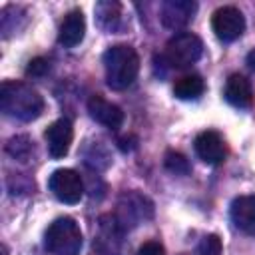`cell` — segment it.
<instances>
[{"label":"cell","instance_id":"obj_1","mask_svg":"<svg viewBox=\"0 0 255 255\" xmlns=\"http://www.w3.org/2000/svg\"><path fill=\"white\" fill-rule=\"evenodd\" d=\"M0 108L14 120L32 122L44 112V98L24 82L6 80L0 86Z\"/></svg>","mask_w":255,"mask_h":255},{"label":"cell","instance_id":"obj_2","mask_svg":"<svg viewBox=\"0 0 255 255\" xmlns=\"http://www.w3.org/2000/svg\"><path fill=\"white\" fill-rule=\"evenodd\" d=\"M106 82L112 90H126L133 84L139 72V56L128 44L110 46L104 52Z\"/></svg>","mask_w":255,"mask_h":255},{"label":"cell","instance_id":"obj_3","mask_svg":"<svg viewBox=\"0 0 255 255\" xmlns=\"http://www.w3.org/2000/svg\"><path fill=\"white\" fill-rule=\"evenodd\" d=\"M82 243V229L72 217L54 219L44 233V247L52 255H80Z\"/></svg>","mask_w":255,"mask_h":255},{"label":"cell","instance_id":"obj_4","mask_svg":"<svg viewBox=\"0 0 255 255\" xmlns=\"http://www.w3.org/2000/svg\"><path fill=\"white\" fill-rule=\"evenodd\" d=\"M203 54V42L191 32H179L165 44V60L171 68H187Z\"/></svg>","mask_w":255,"mask_h":255},{"label":"cell","instance_id":"obj_5","mask_svg":"<svg viewBox=\"0 0 255 255\" xmlns=\"http://www.w3.org/2000/svg\"><path fill=\"white\" fill-rule=\"evenodd\" d=\"M153 215V203L137 193V191H126L118 201V213L114 215L120 223V227L126 231L128 227H135L141 221L151 219Z\"/></svg>","mask_w":255,"mask_h":255},{"label":"cell","instance_id":"obj_6","mask_svg":"<svg viewBox=\"0 0 255 255\" xmlns=\"http://www.w3.org/2000/svg\"><path fill=\"white\" fill-rule=\"evenodd\" d=\"M48 187L56 199H60L62 203H68V205L78 203L84 195V181H82L80 173L74 169H64V167L56 169L48 179Z\"/></svg>","mask_w":255,"mask_h":255},{"label":"cell","instance_id":"obj_7","mask_svg":"<svg viewBox=\"0 0 255 255\" xmlns=\"http://www.w3.org/2000/svg\"><path fill=\"white\" fill-rule=\"evenodd\" d=\"M211 28L221 42H233L245 32V16L235 6H221L211 16Z\"/></svg>","mask_w":255,"mask_h":255},{"label":"cell","instance_id":"obj_8","mask_svg":"<svg viewBox=\"0 0 255 255\" xmlns=\"http://www.w3.org/2000/svg\"><path fill=\"white\" fill-rule=\"evenodd\" d=\"M44 137H46V145H48L50 155L56 157V159L64 157L70 151V145H72V139H74L72 122L68 118H60V120L52 122L48 126V129L44 131Z\"/></svg>","mask_w":255,"mask_h":255},{"label":"cell","instance_id":"obj_9","mask_svg":"<svg viewBox=\"0 0 255 255\" xmlns=\"http://www.w3.org/2000/svg\"><path fill=\"white\" fill-rule=\"evenodd\" d=\"M193 147H195L197 157L201 161L209 163V165H219L225 159V153H227L223 137L213 129L199 131L193 139Z\"/></svg>","mask_w":255,"mask_h":255},{"label":"cell","instance_id":"obj_10","mask_svg":"<svg viewBox=\"0 0 255 255\" xmlns=\"http://www.w3.org/2000/svg\"><path fill=\"white\" fill-rule=\"evenodd\" d=\"M197 10V4L191 0H165L159 8L161 24L169 30H179L187 26Z\"/></svg>","mask_w":255,"mask_h":255},{"label":"cell","instance_id":"obj_11","mask_svg":"<svg viewBox=\"0 0 255 255\" xmlns=\"http://www.w3.org/2000/svg\"><path fill=\"white\" fill-rule=\"evenodd\" d=\"M88 112H90L92 120H96L98 124H102V126H106L110 129H118L124 124V112H122V108L116 106V104H112V102H108L100 94L90 96V100H88Z\"/></svg>","mask_w":255,"mask_h":255},{"label":"cell","instance_id":"obj_12","mask_svg":"<svg viewBox=\"0 0 255 255\" xmlns=\"http://www.w3.org/2000/svg\"><path fill=\"white\" fill-rule=\"evenodd\" d=\"M84 34H86V18H84V12L80 8H74V10H70L64 16V20L60 24L58 42L64 48H74V46H78L84 40Z\"/></svg>","mask_w":255,"mask_h":255},{"label":"cell","instance_id":"obj_13","mask_svg":"<svg viewBox=\"0 0 255 255\" xmlns=\"http://www.w3.org/2000/svg\"><path fill=\"white\" fill-rule=\"evenodd\" d=\"M233 225L247 233L255 235V195H239L233 199L231 209H229Z\"/></svg>","mask_w":255,"mask_h":255},{"label":"cell","instance_id":"obj_14","mask_svg":"<svg viewBox=\"0 0 255 255\" xmlns=\"http://www.w3.org/2000/svg\"><path fill=\"white\" fill-rule=\"evenodd\" d=\"M225 100L235 108H249L253 104V90L245 76L231 74L225 82Z\"/></svg>","mask_w":255,"mask_h":255},{"label":"cell","instance_id":"obj_15","mask_svg":"<svg viewBox=\"0 0 255 255\" xmlns=\"http://www.w3.org/2000/svg\"><path fill=\"white\" fill-rule=\"evenodd\" d=\"M205 92V82L199 74H185L175 80L173 96L179 100H197Z\"/></svg>","mask_w":255,"mask_h":255},{"label":"cell","instance_id":"obj_16","mask_svg":"<svg viewBox=\"0 0 255 255\" xmlns=\"http://www.w3.org/2000/svg\"><path fill=\"white\" fill-rule=\"evenodd\" d=\"M96 18L104 30L116 32L120 28V22H122V4H118V2L96 4Z\"/></svg>","mask_w":255,"mask_h":255},{"label":"cell","instance_id":"obj_17","mask_svg":"<svg viewBox=\"0 0 255 255\" xmlns=\"http://www.w3.org/2000/svg\"><path fill=\"white\" fill-rule=\"evenodd\" d=\"M6 151L14 157V159H20V161H28L32 151H34V145L30 141L28 135H14L8 139L6 143Z\"/></svg>","mask_w":255,"mask_h":255},{"label":"cell","instance_id":"obj_18","mask_svg":"<svg viewBox=\"0 0 255 255\" xmlns=\"http://www.w3.org/2000/svg\"><path fill=\"white\" fill-rule=\"evenodd\" d=\"M163 163H165V167H167L171 173H175V175H185V173H189V161H187V157H185L183 153H179V151H167Z\"/></svg>","mask_w":255,"mask_h":255},{"label":"cell","instance_id":"obj_19","mask_svg":"<svg viewBox=\"0 0 255 255\" xmlns=\"http://www.w3.org/2000/svg\"><path fill=\"white\" fill-rule=\"evenodd\" d=\"M221 251H223L221 239L211 233V235H205V237L201 239V243L197 245L195 255H221Z\"/></svg>","mask_w":255,"mask_h":255},{"label":"cell","instance_id":"obj_20","mask_svg":"<svg viewBox=\"0 0 255 255\" xmlns=\"http://www.w3.org/2000/svg\"><path fill=\"white\" fill-rule=\"evenodd\" d=\"M48 70H50V62H48L46 58H34V60L28 62L26 74L32 76V78H40V76H44Z\"/></svg>","mask_w":255,"mask_h":255},{"label":"cell","instance_id":"obj_21","mask_svg":"<svg viewBox=\"0 0 255 255\" xmlns=\"http://www.w3.org/2000/svg\"><path fill=\"white\" fill-rule=\"evenodd\" d=\"M137 255H165V249L159 241H145L137 249Z\"/></svg>","mask_w":255,"mask_h":255},{"label":"cell","instance_id":"obj_22","mask_svg":"<svg viewBox=\"0 0 255 255\" xmlns=\"http://www.w3.org/2000/svg\"><path fill=\"white\" fill-rule=\"evenodd\" d=\"M245 62H247V68L255 72V48H253V50H251V52L247 54V58H245Z\"/></svg>","mask_w":255,"mask_h":255}]
</instances>
